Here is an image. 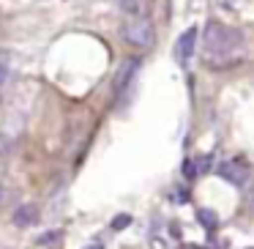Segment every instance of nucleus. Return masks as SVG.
Here are the masks:
<instances>
[{"label": "nucleus", "instance_id": "1", "mask_svg": "<svg viewBox=\"0 0 254 249\" xmlns=\"http://www.w3.org/2000/svg\"><path fill=\"white\" fill-rule=\"evenodd\" d=\"M246 58V36L224 22H208L202 33V61L208 69H232Z\"/></svg>", "mask_w": 254, "mask_h": 249}, {"label": "nucleus", "instance_id": "2", "mask_svg": "<svg viewBox=\"0 0 254 249\" xmlns=\"http://www.w3.org/2000/svg\"><path fill=\"white\" fill-rule=\"evenodd\" d=\"M121 36L126 44L137 47V50H148L153 47L156 41V30H153V22L148 17H128L126 22L121 25Z\"/></svg>", "mask_w": 254, "mask_h": 249}, {"label": "nucleus", "instance_id": "12", "mask_svg": "<svg viewBox=\"0 0 254 249\" xmlns=\"http://www.w3.org/2000/svg\"><path fill=\"white\" fill-rule=\"evenodd\" d=\"M221 3H224V6H230V8H238V6H241V0H221Z\"/></svg>", "mask_w": 254, "mask_h": 249}, {"label": "nucleus", "instance_id": "6", "mask_svg": "<svg viewBox=\"0 0 254 249\" xmlns=\"http://www.w3.org/2000/svg\"><path fill=\"white\" fill-rule=\"evenodd\" d=\"M11 219H14L17 227H33L36 222H39V205H33V203L17 205V211H14Z\"/></svg>", "mask_w": 254, "mask_h": 249}, {"label": "nucleus", "instance_id": "5", "mask_svg": "<svg viewBox=\"0 0 254 249\" xmlns=\"http://www.w3.org/2000/svg\"><path fill=\"white\" fill-rule=\"evenodd\" d=\"M112 6H118L126 17H148L153 8V0H110Z\"/></svg>", "mask_w": 254, "mask_h": 249}, {"label": "nucleus", "instance_id": "14", "mask_svg": "<svg viewBox=\"0 0 254 249\" xmlns=\"http://www.w3.org/2000/svg\"><path fill=\"white\" fill-rule=\"evenodd\" d=\"M249 205H252V208H254V186L249 189Z\"/></svg>", "mask_w": 254, "mask_h": 249}, {"label": "nucleus", "instance_id": "11", "mask_svg": "<svg viewBox=\"0 0 254 249\" xmlns=\"http://www.w3.org/2000/svg\"><path fill=\"white\" fill-rule=\"evenodd\" d=\"M6 74H8V66L0 61V88H3V83H6Z\"/></svg>", "mask_w": 254, "mask_h": 249}, {"label": "nucleus", "instance_id": "8", "mask_svg": "<svg viewBox=\"0 0 254 249\" xmlns=\"http://www.w3.org/2000/svg\"><path fill=\"white\" fill-rule=\"evenodd\" d=\"M208 167H210V156H199V159H189L186 165H183V172H186V178H197V175H202Z\"/></svg>", "mask_w": 254, "mask_h": 249}, {"label": "nucleus", "instance_id": "3", "mask_svg": "<svg viewBox=\"0 0 254 249\" xmlns=\"http://www.w3.org/2000/svg\"><path fill=\"white\" fill-rule=\"evenodd\" d=\"M249 175H252V170H249V165L243 159H227L219 165V178H224L232 186H243L249 181Z\"/></svg>", "mask_w": 254, "mask_h": 249}, {"label": "nucleus", "instance_id": "4", "mask_svg": "<svg viewBox=\"0 0 254 249\" xmlns=\"http://www.w3.org/2000/svg\"><path fill=\"white\" fill-rule=\"evenodd\" d=\"M194 52H197V28H189L186 33H181V39L175 41V61L181 63V66H186Z\"/></svg>", "mask_w": 254, "mask_h": 249}, {"label": "nucleus", "instance_id": "13", "mask_svg": "<svg viewBox=\"0 0 254 249\" xmlns=\"http://www.w3.org/2000/svg\"><path fill=\"white\" fill-rule=\"evenodd\" d=\"M55 238H58V233H50V236H44V238H41V244H52Z\"/></svg>", "mask_w": 254, "mask_h": 249}, {"label": "nucleus", "instance_id": "10", "mask_svg": "<svg viewBox=\"0 0 254 249\" xmlns=\"http://www.w3.org/2000/svg\"><path fill=\"white\" fill-rule=\"evenodd\" d=\"M128 225H131V216H128V214H118L115 216V219H112V230H115V233H121V230H126V227Z\"/></svg>", "mask_w": 254, "mask_h": 249}, {"label": "nucleus", "instance_id": "9", "mask_svg": "<svg viewBox=\"0 0 254 249\" xmlns=\"http://www.w3.org/2000/svg\"><path fill=\"white\" fill-rule=\"evenodd\" d=\"M197 219H199V225H202L205 230H216V227H219V216H216L213 211H208V208H197Z\"/></svg>", "mask_w": 254, "mask_h": 249}, {"label": "nucleus", "instance_id": "15", "mask_svg": "<svg viewBox=\"0 0 254 249\" xmlns=\"http://www.w3.org/2000/svg\"><path fill=\"white\" fill-rule=\"evenodd\" d=\"M189 249H205V247H189Z\"/></svg>", "mask_w": 254, "mask_h": 249}, {"label": "nucleus", "instance_id": "7", "mask_svg": "<svg viewBox=\"0 0 254 249\" xmlns=\"http://www.w3.org/2000/svg\"><path fill=\"white\" fill-rule=\"evenodd\" d=\"M137 66H139L137 58H128V61H123V66L118 69V77H115V93H123V90H126V85H128V80L134 77Z\"/></svg>", "mask_w": 254, "mask_h": 249}]
</instances>
